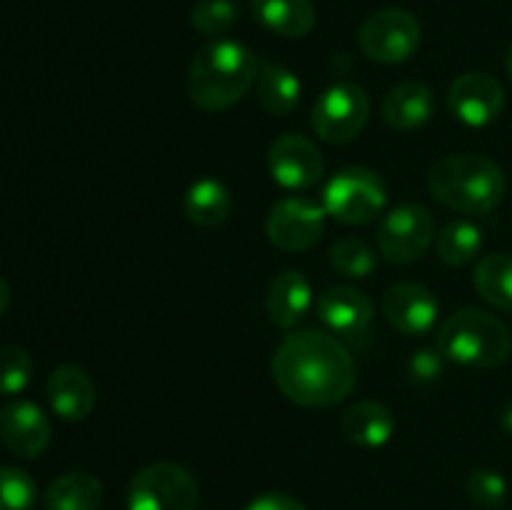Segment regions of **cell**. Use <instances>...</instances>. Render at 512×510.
Returning <instances> with one entry per match:
<instances>
[{"label":"cell","mask_w":512,"mask_h":510,"mask_svg":"<svg viewBox=\"0 0 512 510\" xmlns=\"http://www.w3.org/2000/svg\"><path fill=\"white\" fill-rule=\"evenodd\" d=\"M273 378L303 408H333L355 388V363L338 338L320 330L285 335L273 355Z\"/></svg>","instance_id":"cell-1"},{"label":"cell","mask_w":512,"mask_h":510,"mask_svg":"<svg viewBox=\"0 0 512 510\" xmlns=\"http://www.w3.org/2000/svg\"><path fill=\"white\" fill-rule=\"evenodd\" d=\"M260 63L235 40H213L195 53L188 70V95L200 110H228L255 85Z\"/></svg>","instance_id":"cell-2"},{"label":"cell","mask_w":512,"mask_h":510,"mask_svg":"<svg viewBox=\"0 0 512 510\" xmlns=\"http://www.w3.org/2000/svg\"><path fill=\"white\" fill-rule=\"evenodd\" d=\"M428 188L438 203L468 215L498 208L505 195V173L485 155H445L430 168Z\"/></svg>","instance_id":"cell-3"},{"label":"cell","mask_w":512,"mask_h":510,"mask_svg":"<svg viewBox=\"0 0 512 510\" xmlns=\"http://www.w3.org/2000/svg\"><path fill=\"white\" fill-rule=\"evenodd\" d=\"M438 350L445 360L468 368H495L510 358L512 335L488 310L463 308L440 325Z\"/></svg>","instance_id":"cell-4"},{"label":"cell","mask_w":512,"mask_h":510,"mask_svg":"<svg viewBox=\"0 0 512 510\" xmlns=\"http://www.w3.org/2000/svg\"><path fill=\"white\" fill-rule=\"evenodd\" d=\"M388 203V188L375 170L353 165L330 178L323 190L325 215L345 225L373 223Z\"/></svg>","instance_id":"cell-5"},{"label":"cell","mask_w":512,"mask_h":510,"mask_svg":"<svg viewBox=\"0 0 512 510\" xmlns=\"http://www.w3.org/2000/svg\"><path fill=\"white\" fill-rule=\"evenodd\" d=\"M418 18L403 8H383L370 15L358 30V45L373 63L395 65L413 58L420 48Z\"/></svg>","instance_id":"cell-6"},{"label":"cell","mask_w":512,"mask_h":510,"mask_svg":"<svg viewBox=\"0 0 512 510\" xmlns=\"http://www.w3.org/2000/svg\"><path fill=\"white\" fill-rule=\"evenodd\" d=\"M198 483L175 463H153L138 470L128 485V510H195Z\"/></svg>","instance_id":"cell-7"},{"label":"cell","mask_w":512,"mask_h":510,"mask_svg":"<svg viewBox=\"0 0 512 510\" xmlns=\"http://www.w3.org/2000/svg\"><path fill=\"white\" fill-rule=\"evenodd\" d=\"M370 120V98L363 85L335 83L323 90L313 108V130L320 140L333 145L350 143Z\"/></svg>","instance_id":"cell-8"},{"label":"cell","mask_w":512,"mask_h":510,"mask_svg":"<svg viewBox=\"0 0 512 510\" xmlns=\"http://www.w3.org/2000/svg\"><path fill=\"white\" fill-rule=\"evenodd\" d=\"M435 235V220L425 205L405 203L383 215L378 225V248L385 260L408 265L423 258Z\"/></svg>","instance_id":"cell-9"},{"label":"cell","mask_w":512,"mask_h":510,"mask_svg":"<svg viewBox=\"0 0 512 510\" xmlns=\"http://www.w3.org/2000/svg\"><path fill=\"white\" fill-rule=\"evenodd\" d=\"M265 230L275 248L285 253H303L323 238L325 210L308 198H283L270 208Z\"/></svg>","instance_id":"cell-10"},{"label":"cell","mask_w":512,"mask_h":510,"mask_svg":"<svg viewBox=\"0 0 512 510\" xmlns=\"http://www.w3.org/2000/svg\"><path fill=\"white\" fill-rule=\"evenodd\" d=\"M448 108L460 123L485 128L495 123L505 108V90L495 75L473 70L453 80L448 90Z\"/></svg>","instance_id":"cell-11"},{"label":"cell","mask_w":512,"mask_h":510,"mask_svg":"<svg viewBox=\"0 0 512 510\" xmlns=\"http://www.w3.org/2000/svg\"><path fill=\"white\" fill-rule=\"evenodd\" d=\"M268 170L278 185L288 190H308L323 178V155L305 135L288 133L268 150Z\"/></svg>","instance_id":"cell-12"},{"label":"cell","mask_w":512,"mask_h":510,"mask_svg":"<svg viewBox=\"0 0 512 510\" xmlns=\"http://www.w3.org/2000/svg\"><path fill=\"white\" fill-rule=\"evenodd\" d=\"M383 313L398 333L425 335L438 323L440 303L425 285L398 283L385 293Z\"/></svg>","instance_id":"cell-13"},{"label":"cell","mask_w":512,"mask_h":510,"mask_svg":"<svg viewBox=\"0 0 512 510\" xmlns=\"http://www.w3.org/2000/svg\"><path fill=\"white\" fill-rule=\"evenodd\" d=\"M373 315V300L353 285H333L323 290L318 298V318L335 335H343L348 340L363 338L373 323Z\"/></svg>","instance_id":"cell-14"},{"label":"cell","mask_w":512,"mask_h":510,"mask_svg":"<svg viewBox=\"0 0 512 510\" xmlns=\"http://www.w3.org/2000/svg\"><path fill=\"white\" fill-rule=\"evenodd\" d=\"M0 440L20 458H38L50 443V420L30 400H15L0 410Z\"/></svg>","instance_id":"cell-15"},{"label":"cell","mask_w":512,"mask_h":510,"mask_svg":"<svg viewBox=\"0 0 512 510\" xmlns=\"http://www.w3.org/2000/svg\"><path fill=\"white\" fill-rule=\"evenodd\" d=\"M48 400L63 420H85L95 408L98 390L78 365H60L48 378Z\"/></svg>","instance_id":"cell-16"},{"label":"cell","mask_w":512,"mask_h":510,"mask_svg":"<svg viewBox=\"0 0 512 510\" xmlns=\"http://www.w3.org/2000/svg\"><path fill=\"white\" fill-rule=\"evenodd\" d=\"M313 305V288L298 270H285L275 275L265 295V310L278 328H295L308 315Z\"/></svg>","instance_id":"cell-17"},{"label":"cell","mask_w":512,"mask_h":510,"mask_svg":"<svg viewBox=\"0 0 512 510\" xmlns=\"http://www.w3.org/2000/svg\"><path fill=\"white\" fill-rule=\"evenodd\" d=\"M435 113V95L433 90L418 80H405L395 85L383 103L385 123L400 133L418 130L433 118Z\"/></svg>","instance_id":"cell-18"},{"label":"cell","mask_w":512,"mask_h":510,"mask_svg":"<svg viewBox=\"0 0 512 510\" xmlns=\"http://www.w3.org/2000/svg\"><path fill=\"white\" fill-rule=\"evenodd\" d=\"M395 415L388 405L378 400H363L348 408L340 418V430L345 438L360 448H383L395 435Z\"/></svg>","instance_id":"cell-19"},{"label":"cell","mask_w":512,"mask_h":510,"mask_svg":"<svg viewBox=\"0 0 512 510\" xmlns=\"http://www.w3.org/2000/svg\"><path fill=\"white\" fill-rule=\"evenodd\" d=\"M45 510H98L103 505V483L85 470L63 473L43 495Z\"/></svg>","instance_id":"cell-20"},{"label":"cell","mask_w":512,"mask_h":510,"mask_svg":"<svg viewBox=\"0 0 512 510\" xmlns=\"http://www.w3.org/2000/svg\"><path fill=\"white\" fill-rule=\"evenodd\" d=\"M253 15L283 38H303L315 25V8L310 0H250Z\"/></svg>","instance_id":"cell-21"},{"label":"cell","mask_w":512,"mask_h":510,"mask_svg":"<svg viewBox=\"0 0 512 510\" xmlns=\"http://www.w3.org/2000/svg\"><path fill=\"white\" fill-rule=\"evenodd\" d=\"M183 210L190 223L198 228H218L228 220L230 210H233V198L220 180L200 178L185 193Z\"/></svg>","instance_id":"cell-22"},{"label":"cell","mask_w":512,"mask_h":510,"mask_svg":"<svg viewBox=\"0 0 512 510\" xmlns=\"http://www.w3.org/2000/svg\"><path fill=\"white\" fill-rule=\"evenodd\" d=\"M255 83H258V103L263 105L265 113L280 118L298 108L303 85H300L298 75L285 65L263 63Z\"/></svg>","instance_id":"cell-23"},{"label":"cell","mask_w":512,"mask_h":510,"mask_svg":"<svg viewBox=\"0 0 512 510\" xmlns=\"http://www.w3.org/2000/svg\"><path fill=\"white\" fill-rule=\"evenodd\" d=\"M475 288L480 298L500 310H512V255H483L475 268Z\"/></svg>","instance_id":"cell-24"},{"label":"cell","mask_w":512,"mask_h":510,"mask_svg":"<svg viewBox=\"0 0 512 510\" xmlns=\"http://www.w3.org/2000/svg\"><path fill=\"white\" fill-rule=\"evenodd\" d=\"M483 250V230L473 220H453L438 235V255L445 265H465Z\"/></svg>","instance_id":"cell-25"},{"label":"cell","mask_w":512,"mask_h":510,"mask_svg":"<svg viewBox=\"0 0 512 510\" xmlns=\"http://www.w3.org/2000/svg\"><path fill=\"white\" fill-rule=\"evenodd\" d=\"M330 265L338 275L350 280L370 278L378 268V258H375L373 248L360 238H343L333 245L330 250Z\"/></svg>","instance_id":"cell-26"},{"label":"cell","mask_w":512,"mask_h":510,"mask_svg":"<svg viewBox=\"0 0 512 510\" xmlns=\"http://www.w3.org/2000/svg\"><path fill=\"white\" fill-rule=\"evenodd\" d=\"M238 18V0H198L193 15H190V23L203 35H223L238 23Z\"/></svg>","instance_id":"cell-27"},{"label":"cell","mask_w":512,"mask_h":510,"mask_svg":"<svg viewBox=\"0 0 512 510\" xmlns=\"http://www.w3.org/2000/svg\"><path fill=\"white\" fill-rule=\"evenodd\" d=\"M35 500V480L25 470L0 465V510H33Z\"/></svg>","instance_id":"cell-28"},{"label":"cell","mask_w":512,"mask_h":510,"mask_svg":"<svg viewBox=\"0 0 512 510\" xmlns=\"http://www.w3.org/2000/svg\"><path fill=\"white\" fill-rule=\"evenodd\" d=\"M33 375V358L20 345L0 348V395H18Z\"/></svg>","instance_id":"cell-29"},{"label":"cell","mask_w":512,"mask_h":510,"mask_svg":"<svg viewBox=\"0 0 512 510\" xmlns=\"http://www.w3.org/2000/svg\"><path fill=\"white\" fill-rule=\"evenodd\" d=\"M468 498L485 510L500 508L508 498V483L495 470H475L468 478Z\"/></svg>","instance_id":"cell-30"},{"label":"cell","mask_w":512,"mask_h":510,"mask_svg":"<svg viewBox=\"0 0 512 510\" xmlns=\"http://www.w3.org/2000/svg\"><path fill=\"white\" fill-rule=\"evenodd\" d=\"M443 365H445V355L440 350H415L410 355V363H408V375L413 378V383L425 385V383H433L443 375Z\"/></svg>","instance_id":"cell-31"},{"label":"cell","mask_w":512,"mask_h":510,"mask_svg":"<svg viewBox=\"0 0 512 510\" xmlns=\"http://www.w3.org/2000/svg\"><path fill=\"white\" fill-rule=\"evenodd\" d=\"M245 510H308V508L288 493H263L255 500H250Z\"/></svg>","instance_id":"cell-32"},{"label":"cell","mask_w":512,"mask_h":510,"mask_svg":"<svg viewBox=\"0 0 512 510\" xmlns=\"http://www.w3.org/2000/svg\"><path fill=\"white\" fill-rule=\"evenodd\" d=\"M8 305H10V285L0 278V315L8 310Z\"/></svg>","instance_id":"cell-33"},{"label":"cell","mask_w":512,"mask_h":510,"mask_svg":"<svg viewBox=\"0 0 512 510\" xmlns=\"http://www.w3.org/2000/svg\"><path fill=\"white\" fill-rule=\"evenodd\" d=\"M500 425H503L505 433H510V435H512V400H510L508 405H505L503 415H500Z\"/></svg>","instance_id":"cell-34"},{"label":"cell","mask_w":512,"mask_h":510,"mask_svg":"<svg viewBox=\"0 0 512 510\" xmlns=\"http://www.w3.org/2000/svg\"><path fill=\"white\" fill-rule=\"evenodd\" d=\"M505 70H508V75L512 78V45H510L508 55H505Z\"/></svg>","instance_id":"cell-35"}]
</instances>
